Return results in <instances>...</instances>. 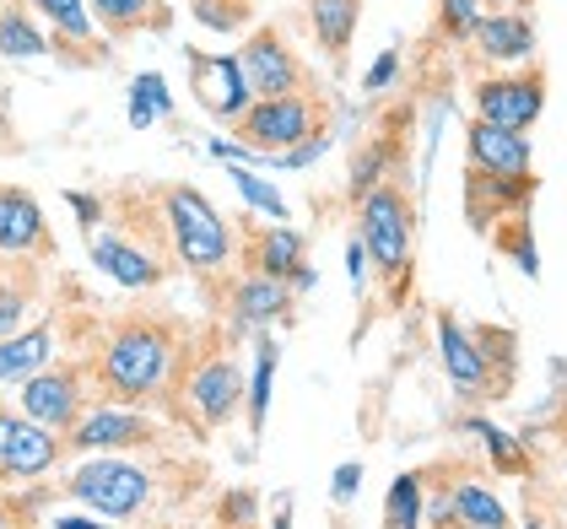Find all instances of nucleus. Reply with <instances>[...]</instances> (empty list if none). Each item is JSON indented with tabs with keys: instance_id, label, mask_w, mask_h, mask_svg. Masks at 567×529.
Segmentation results:
<instances>
[{
	"instance_id": "f257e3e1",
	"label": "nucleus",
	"mask_w": 567,
	"mask_h": 529,
	"mask_svg": "<svg viewBox=\"0 0 567 529\" xmlns=\"http://www.w3.org/2000/svg\"><path fill=\"white\" fill-rule=\"evenodd\" d=\"M189 335V324L178 313L163 309H125L120 319H109V330L92 341L87 362L92 390L109 405H146L163 400V384L174 373V356Z\"/></svg>"
},
{
	"instance_id": "f03ea898",
	"label": "nucleus",
	"mask_w": 567,
	"mask_h": 529,
	"mask_svg": "<svg viewBox=\"0 0 567 529\" xmlns=\"http://www.w3.org/2000/svg\"><path fill=\"white\" fill-rule=\"evenodd\" d=\"M233 346H238V330L206 324V330H189L174 356V373L163 384V411L195 438H212L244 400V373Z\"/></svg>"
},
{
	"instance_id": "7ed1b4c3",
	"label": "nucleus",
	"mask_w": 567,
	"mask_h": 529,
	"mask_svg": "<svg viewBox=\"0 0 567 529\" xmlns=\"http://www.w3.org/2000/svg\"><path fill=\"white\" fill-rule=\"evenodd\" d=\"M357 243L368 264L379 270V287L390 303H405L411 292V243H416V211H411V184L394 168L362 200H357Z\"/></svg>"
},
{
	"instance_id": "20e7f679",
	"label": "nucleus",
	"mask_w": 567,
	"mask_h": 529,
	"mask_svg": "<svg viewBox=\"0 0 567 529\" xmlns=\"http://www.w3.org/2000/svg\"><path fill=\"white\" fill-rule=\"evenodd\" d=\"M330 114H336L330 97L313 82V87H303V92H281V97H249L227 125H233L244 152L287 157V152H298L308 141H319L324 125H330Z\"/></svg>"
},
{
	"instance_id": "39448f33",
	"label": "nucleus",
	"mask_w": 567,
	"mask_h": 529,
	"mask_svg": "<svg viewBox=\"0 0 567 529\" xmlns=\"http://www.w3.org/2000/svg\"><path fill=\"white\" fill-rule=\"evenodd\" d=\"M163 189V211H168V232H174L178 264L195 270L206 287H217L233 264V227L221 211L195 189V184H157Z\"/></svg>"
},
{
	"instance_id": "423d86ee",
	"label": "nucleus",
	"mask_w": 567,
	"mask_h": 529,
	"mask_svg": "<svg viewBox=\"0 0 567 529\" xmlns=\"http://www.w3.org/2000/svg\"><path fill=\"white\" fill-rule=\"evenodd\" d=\"M65 497H76L92 514H109L114 525H125V519H141V508L152 502V470L125 459V454H97L65 476Z\"/></svg>"
},
{
	"instance_id": "0eeeda50",
	"label": "nucleus",
	"mask_w": 567,
	"mask_h": 529,
	"mask_svg": "<svg viewBox=\"0 0 567 529\" xmlns=\"http://www.w3.org/2000/svg\"><path fill=\"white\" fill-rule=\"evenodd\" d=\"M233 260L249 276H276V281H292L298 292L313 287V270H308V238L287 221H255L238 217L233 227Z\"/></svg>"
},
{
	"instance_id": "6e6552de",
	"label": "nucleus",
	"mask_w": 567,
	"mask_h": 529,
	"mask_svg": "<svg viewBox=\"0 0 567 529\" xmlns=\"http://www.w3.org/2000/svg\"><path fill=\"white\" fill-rule=\"evenodd\" d=\"M87 362L71 356V362H44L39 373L22 378V416L39 422V427H76L87 416Z\"/></svg>"
},
{
	"instance_id": "1a4fd4ad",
	"label": "nucleus",
	"mask_w": 567,
	"mask_h": 529,
	"mask_svg": "<svg viewBox=\"0 0 567 529\" xmlns=\"http://www.w3.org/2000/svg\"><path fill=\"white\" fill-rule=\"evenodd\" d=\"M238 71H244V82H249V97H281V92L313 87L303 54L292 49V39H287L281 22L249 28V39L238 49Z\"/></svg>"
},
{
	"instance_id": "9d476101",
	"label": "nucleus",
	"mask_w": 567,
	"mask_h": 529,
	"mask_svg": "<svg viewBox=\"0 0 567 529\" xmlns=\"http://www.w3.org/2000/svg\"><path fill=\"white\" fill-rule=\"evenodd\" d=\"M212 292H217L221 313H227V330H238V335L265 330V324H281V319L292 313V303H298V287H292V281L249 276V270H238L233 281H217Z\"/></svg>"
},
{
	"instance_id": "9b49d317",
	"label": "nucleus",
	"mask_w": 567,
	"mask_h": 529,
	"mask_svg": "<svg viewBox=\"0 0 567 529\" xmlns=\"http://www.w3.org/2000/svg\"><path fill=\"white\" fill-rule=\"evenodd\" d=\"M60 438H65V454H131V448H152L163 438V427L141 416L135 405H97Z\"/></svg>"
},
{
	"instance_id": "f8f14e48",
	"label": "nucleus",
	"mask_w": 567,
	"mask_h": 529,
	"mask_svg": "<svg viewBox=\"0 0 567 529\" xmlns=\"http://www.w3.org/2000/svg\"><path fill=\"white\" fill-rule=\"evenodd\" d=\"M476 120H492V125H508V131H529L546 108V71L540 65H524V71H497L476 82Z\"/></svg>"
},
{
	"instance_id": "ddd939ff",
	"label": "nucleus",
	"mask_w": 567,
	"mask_h": 529,
	"mask_svg": "<svg viewBox=\"0 0 567 529\" xmlns=\"http://www.w3.org/2000/svg\"><path fill=\"white\" fill-rule=\"evenodd\" d=\"M0 255L39 260V264L54 255V232H49V221H44V211H39V195H33V189L0 184Z\"/></svg>"
},
{
	"instance_id": "4468645a",
	"label": "nucleus",
	"mask_w": 567,
	"mask_h": 529,
	"mask_svg": "<svg viewBox=\"0 0 567 529\" xmlns=\"http://www.w3.org/2000/svg\"><path fill=\"white\" fill-rule=\"evenodd\" d=\"M189 87H195V103L212 120H233L249 103V82L238 71V54H200V49H189Z\"/></svg>"
},
{
	"instance_id": "2eb2a0df",
	"label": "nucleus",
	"mask_w": 567,
	"mask_h": 529,
	"mask_svg": "<svg viewBox=\"0 0 567 529\" xmlns=\"http://www.w3.org/2000/svg\"><path fill=\"white\" fill-rule=\"evenodd\" d=\"M437 352H443V367H449V378H454L460 395L492 400V367H486V356H481L471 324H460L449 309L437 313Z\"/></svg>"
},
{
	"instance_id": "dca6fc26",
	"label": "nucleus",
	"mask_w": 567,
	"mask_h": 529,
	"mask_svg": "<svg viewBox=\"0 0 567 529\" xmlns=\"http://www.w3.org/2000/svg\"><path fill=\"white\" fill-rule=\"evenodd\" d=\"M535 195V174L503 178V174H481V168H465V217L476 232L492 227V217H514L529 206Z\"/></svg>"
},
{
	"instance_id": "f3484780",
	"label": "nucleus",
	"mask_w": 567,
	"mask_h": 529,
	"mask_svg": "<svg viewBox=\"0 0 567 529\" xmlns=\"http://www.w3.org/2000/svg\"><path fill=\"white\" fill-rule=\"evenodd\" d=\"M60 454H65V438H60L54 427L17 422L6 454H0V486L6 481H39V476H49V470L60 465Z\"/></svg>"
},
{
	"instance_id": "a211bd4d",
	"label": "nucleus",
	"mask_w": 567,
	"mask_h": 529,
	"mask_svg": "<svg viewBox=\"0 0 567 529\" xmlns=\"http://www.w3.org/2000/svg\"><path fill=\"white\" fill-rule=\"evenodd\" d=\"M92 264L103 270V276H114L120 287H131V292H152V287H163L174 270L163 260H152L141 243H131L125 232H103V238H92Z\"/></svg>"
},
{
	"instance_id": "6ab92c4d",
	"label": "nucleus",
	"mask_w": 567,
	"mask_h": 529,
	"mask_svg": "<svg viewBox=\"0 0 567 529\" xmlns=\"http://www.w3.org/2000/svg\"><path fill=\"white\" fill-rule=\"evenodd\" d=\"M471 54L481 65H514V60H529L535 54V22L524 11H492L471 28Z\"/></svg>"
},
{
	"instance_id": "aec40b11",
	"label": "nucleus",
	"mask_w": 567,
	"mask_h": 529,
	"mask_svg": "<svg viewBox=\"0 0 567 529\" xmlns=\"http://www.w3.org/2000/svg\"><path fill=\"white\" fill-rule=\"evenodd\" d=\"M465 152H471V168H481V174H503V178L529 174V141H524V131H508V125L476 120L465 131Z\"/></svg>"
},
{
	"instance_id": "412c9836",
	"label": "nucleus",
	"mask_w": 567,
	"mask_h": 529,
	"mask_svg": "<svg viewBox=\"0 0 567 529\" xmlns=\"http://www.w3.org/2000/svg\"><path fill=\"white\" fill-rule=\"evenodd\" d=\"M33 11H44L54 22V39H49V54H65L76 65H103V49L92 44L87 28V6L82 0H28Z\"/></svg>"
},
{
	"instance_id": "4be33fe9",
	"label": "nucleus",
	"mask_w": 567,
	"mask_h": 529,
	"mask_svg": "<svg viewBox=\"0 0 567 529\" xmlns=\"http://www.w3.org/2000/svg\"><path fill=\"white\" fill-rule=\"evenodd\" d=\"M44 292V276H39V260H17V255H0V341L11 330H22V319L33 313Z\"/></svg>"
},
{
	"instance_id": "5701e85b",
	"label": "nucleus",
	"mask_w": 567,
	"mask_h": 529,
	"mask_svg": "<svg viewBox=\"0 0 567 529\" xmlns=\"http://www.w3.org/2000/svg\"><path fill=\"white\" fill-rule=\"evenodd\" d=\"M97 22L109 28V39H135V33H168L174 28V6L168 0H87Z\"/></svg>"
},
{
	"instance_id": "b1692460",
	"label": "nucleus",
	"mask_w": 567,
	"mask_h": 529,
	"mask_svg": "<svg viewBox=\"0 0 567 529\" xmlns=\"http://www.w3.org/2000/svg\"><path fill=\"white\" fill-rule=\"evenodd\" d=\"M357 22H362V0H308V28H313L319 49L336 60V71L347 65Z\"/></svg>"
},
{
	"instance_id": "393cba45",
	"label": "nucleus",
	"mask_w": 567,
	"mask_h": 529,
	"mask_svg": "<svg viewBox=\"0 0 567 529\" xmlns=\"http://www.w3.org/2000/svg\"><path fill=\"white\" fill-rule=\"evenodd\" d=\"M54 356V324H33V330H11L0 341V384H22L28 373H39Z\"/></svg>"
},
{
	"instance_id": "a878e982",
	"label": "nucleus",
	"mask_w": 567,
	"mask_h": 529,
	"mask_svg": "<svg viewBox=\"0 0 567 529\" xmlns=\"http://www.w3.org/2000/svg\"><path fill=\"white\" fill-rule=\"evenodd\" d=\"M443 491H449V508H454V519H460L465 529H514L508 508H503L486 486L454 481V486H443Z\"/></svg>"
},
{
	"instance_id": "bb28decb",
	"label": "nucleus",
	"mask_w": 567,
	"mask_h": 529,
	"mask_svg": "<svg viewBox=\"0 0 567 529\" xmlns=\"http://www.w3.org/2000/svg\"><path fill=\"white\" fill-rule=\"evenodd\" d=\"M0 54L6 60H33V54H49V39L33 22V6L28 0H6L0 6Z\"/></svg>"
},
{
	"instance_id": "cd10ccee",
	"label": "nucleus",
	"mask_w": 567,
	"mask_h": 529,
	"mask_svg": "<svg viewBox=\"0 0 567 529\" xmlns=\"http://www.w3.org/2000/svg\"><path fill=\"white\" fill-rule=\"evenodd\" d=\"M481 356L492 367V400H503L514 390V330H497V324H471Z\"/></svg>"
},
{
	"instance_id": "c85d7f7f",
	"label": "nucleus",
	"mask_w": 567,
	"mask_h": 529,
	"mask_svg": "<svg viewBox=\"0 0 567 529\" xmlns=\"http://www.w3.org/2000/svg\"><path fill=\"white\" fill-rule=\"evenodd\" d=\"M422 514H427V486L422 476H394L390 497H384V529H422Z\"/></svg>"
},
{
	"instance_id": "c756f323",
	"label": "nucleus",
	"mask_w": 567,
	"mask_h": 529,
	"mask_svg": "<svg viewBox=\"0 0 567 529\" xmlns=\"http://www.w3.org/2000/svg\"><path fill=\"white\" fill-rule=\"evenodd\" d=\"M189 17L212 33H244L255 22V0H189Z\"/></svg>"
},
{
	"instance_id": "7c9ffc66",
	"label": "nucleus",
	"mask_w": 567,
	"mask_h": 529,
	"mask_svg": "<svg viewBox=\"0 0 567 529\" xmlns=\"http://www.w3.org/2000/svg\"><path fill=\"white\" fill-rule=\"evenodd\" d=\"M270 373H276V341H260V362H255V384H249V427L260 433L265 405H270Z\"/></svg>"
},
{
	"instance_id": "2f4dec72",
	"label": "nucleus",
	"mask_w": 567,
	"mask_h": 529,
	"mask_svg": "<svg viewBox=\"0 0 567 529\" xmlns=\"http://www.w3.org/2000/svg\"><path fill=\"white\" fill-rule=\"evenodd\" d=\"M471 427H476L481 438H486V448H492V459H497V470H503V476H524V470H529V459H524V448L514 438H503V433H497V427H492V422H471Z\"/></svg>"
},
{
	"instance_id": "473e14b6",
	"label": "nucleus",
	"mask_w": 567,
	"mask_h": 529,
	"mask_svg": "<svg viewBox=\"0 0 567 529\" xmlns=\"http://www.w3.org/2000/svg\"><path fill=\"white\" fill-rule=\"evenodd\" d=\"M476 22H481V0H443V6H437V28H443L454 44H465Z\"/></svg>"
},
{
	"instance_id": "72a5a7b5",
	"label": "nucleus",
	"mask_w": 567,
	"mask_h": 529,
	"mask_svg": "<svg viewBox=\"0 0 567 529\" xmlns=\"http://www.w3.org/2000/svg\"><path fill=\"white\" fill-rule=\"evenodd\" d=\"M497 243H503V249H514V260H519L524 276H535V270H540V264H535V243H529V217H524V211L508 217V227L497 232Z\"/></svg>"
},
{
	"instance_id": "f704fd0d",
	"label": "nucleus",
	"mask_w": 567,
	"mask_h": 529,
	"mask_svg": "<svg viewBox=\"0 0 567 529\" xmlns=\"http://www.w3.org/2000/svg\"><path fill=\"white\" fill-rule=\"evenodd\" d=\"M233 184H238V189H244V200H249V206H260V211H265L270 221H281V217H287V206H281V195H276L270 184H260V178H249L244 168H233Z\"/></svg>"
},
{
	"instance_id": "c9c22d12",
	"label": "nucleus",
	"mask_w": 567,
	"mask_h": 529,
	"mask_svg": "<svg viewBox=\"0 0 567 529\" xmlns=\"http://www.w3.org/2000/svg\"><path fill=\"white\" fill-rule=\"evenodd\" d=\"M217 529H255V491H227Z\"/></svg>"
},
{
	"instance_id": "e433bc0d",
	"label": "nucleus",
	"mask_w": 567,
	"mask_h": 529,
	"mask_svg": "<svg viewBox=\"0 0 567 529\" xmlns=\"http://www.w3.org/2000/svg\"><path fill=\"white\" fill-rule=\"evenodd\" d=\"M390 76H394V49L373 60V71H368V92H384V87H390Z\"/></svg>"
},
{
	"instance_id": "4c0bfd02",
	"label": "nucleus",
	"mask_w": 567,
	"mask_h": 529,
	"mask_svg": "<svg viewBox=\"0 0 567 529\" xmlns=\"http://www.w3.org/2000/svg\"><path fill=\"white\" fill-rule=\"evenodd\" d=\"M0 529H28V502L0 497Z\"/></svg>"
},
{
	"instance_id": "58836bf2",
	"label": "nucleus",
	"mask_w": 567,
	"mask_h": 529,
	"mask_svg": "<svg viewBox=\"0 0 567 529\" xmlns=\"http://www.w3.org/2000/svg\"><path fill=\"white\" fill-rule=\"evenodd\" d=\"M357 481H362V465H341V476H336V497L347 502L351 491H357Z\"/></svg>"
},
{
	"instance_id": "ea45409f",
	"label": "nucleus",
	"mask_w": 567,
	"mask_h": 529,
	"mask_svg": "<svg viewBox=\"0 0 567 529\" xmlns=\"http://www.w3.org/2000/svg\"><path fill=\"white\" fill-rule=\"evenodd\" d=\"M65 200H71V206H76V217L87 221V227H92V221H97V200H92V195H76V189H71V195H65Z\"/></svg>"
},
{
	"instance_id": "a19ab883",
	"label": "nucleus",
	"mask_w": 567,
	"mask_h": 529,
	"mask_svg": "<svg viewBox=\"0 0 567 529\" xmlns=\"http://www.w3.org/2000/svg\"><path fill=\"white\" fill-rule=\"evenodd\" d=\"M11 427H17V416L0 405V454H6V443H11Z\"/></svg>"
},
{
	"instance_id": "79ce46f5",
	"label": "nucleus",
	"mask_w": 567,
	"mask_h": 529,
	"mask_svg": "<svg viewBox=\"0 0 567 529\" xmlns=\"http://www.w3.org/2000/svg\"><path fill=\"white\" fill-rule=\"evenodd\" d=\"M481 6H492V11H524L529 0H481Z\"/></svg>"
},
{
	"instance_id": "37998d69",
	"label": "nucleus",
	"mask_w": 567,
	"mask_h": 529,
	"mask_svg": "<svg viewBox=\"0 0 567 529\" xmlns=\"http://www.w3.org/2000/svg\"><path fill=\"white\" fill-rule=\"evenodd\" d=\"M54 529H97V525H87V519H60Z\"/></svg>"
},
{
	"instance_id": "c03bdc74",
	"label": "nucleus",
	"mask_w": 567,
	"mask_h": 529,
	"mask_svg": "<svg viewBox=\"0 0 567 529\" xmlns=\"http://www.w3.org/2000/svg\"><path fill=\"white\" fill-rule=\"evenodd\" d=\"M524 529H546V525H540V519H529V525H524Z\"/></svg>"
}]
</instances>
